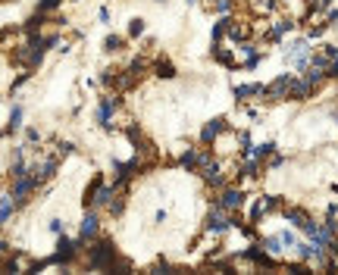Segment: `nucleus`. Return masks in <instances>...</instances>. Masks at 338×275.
I'll return each instance as SVG.
<instances>
[{
    "mask_svg": "<svg viewBox=\"0 0 338 275\" xmlns=\"http://www.w3.org/2000/svg\"><path fill=\"white\" fill-rule=\"evenodd\" d=\"M244 200L241 191H223V197H219V206H225V210H238Z\"/></svg>",
    "mask_w": 338,
    "mask_h": 275,
    "instance_id": "nucleus-4",
    "label": "nucleus"
},
{
    "mask_svg": "<svg viewBox=\"0 0 338 275\" xmlns=\"http://www.w3.org/2000/svg\"><path fill=\"white\" fill-rule=\"evenodd\" d=\"M60 3V0H44V3H41V10H50V6H56Z\"/></svg>",
    "mask_w": 338,
    "mask_h": 275,
    "instance_id": "nucleus-10",
    "label": "nucleus"
},
{
    "mask_svg": "<svg viewBox=\"0 0 338 275\" xmlns=\"http://www.w3.org/2000/svg\"><path fill=\"white\" fill-rule=\"evenodd\" d=\"M94 235H97V216H94V213H88L84 222H82V241H88V238H94Z\"/></svg>",
    "mask_w": 338,
    "mask_h": 275,
    "instance_id": "nucleus-5",
    "label": "nucleus"
},
{
    "mask_svg": "<svg viewBox=\"0 0 338 275\" xmlns=\"http://www.w3.org/2000/svg\"><path fill=\"white\" fill-rule=\"evenodd\" d=\"M110 263H113V244L104 241L97 250H91V266H94V269H104V266H110Z\"/></svg>",
    "mask_w": 338,
    "mask_h": 275,
    "instance_id": "nucleus-1",
    "label": "nucleus"
},
{
    "mask_svg": "<svg viewBox=\"0 0 338 275\" xmlns=\"http://www.w3.org/2000/svg\"><path fill=\"white\" fill-rule=\"evenodd\" d=\"M291 82H294L291 75H282V79H276L263 94H269L273 100H282V97H288V94H291Z\"/></svg>",
    "mask_w": 338,
    "mask_h": 275,
    "instance_id": "nucleus-2",
    "label": "nucleus"
},
{
    "mask_svg": "<svg viewBox=\"0 0 338 275\" xmlns=\"http://www.w3.org/2000/svg\"><path fill=\"white\" fill-rule=\"evenodd\" d=\"M232 225V219H229V210L225 206H219V210H213V216H210V231H225Z\"/></svg>",
    "mask_w": 338,
    "mask_h": 275,
    "instance_id": "nucleus-3",
    "label": "nucleus"
},
{
    "mask_svg": "<svg viewBox=\"0 0 338 275\" xmlns=\"http://www.w3.org/2000/svg\"><path fill=\"white\" fill-rule=\"evenodd\" d=\"M223 128H225V119H213V122H210V125L204 128V132H200V138H204V141L210 144V141H213V138H216L219 132H223Z\"/></svg>",
    "mask_w": 338,
    "mask_h": 275,
    "instance_id": "nucleus-6",
    "label": "nucleus"
},
{
    "mask_svg": "<svg viewBox=\"0 0 338 275\" xmlns=\"http://www.w3.org/2000/svg\"><path fill=\"white\" fill-rule=\"evenodd\" d=\"M216 10L219 13H229L232 10V0H216Z\"/></svg>",
    "mask_w": 338,
    "mask_h": 275,
    "instance_id": "nucleus-9",
    "label": "nucleus"
},
{
    "mask_svg": "<svg viewBox=\"0 0 338 275\" xmlns=\"http://www.w3.org/2000/svg\"><path fill=\"white\" fill-rule=\"evenodd\" d=\"M72 256H75V241H66V238H63V241H60V253H56V260L63 263V260H72Z\"/></svg>",
    "mask_w": 338,
    "mask_h": 275,
    "instance_id": "nucleus-7",
    "label": "nucleus"
},
{
    "mask_svg": "<svg viewBox=\"0 0 338 275\" xmlns=\"http://www.w3.org/2000/svg\"><path fill=\"white\" fill-rule=\"evenodd\" d=\"M10 213H13V203H10V200L3 197V200H0V222H3L6 216H10Z\"/></svg>",
    "mask_w": 338,
    "mask_h": 275,
    "instance_id": "nucleus-8",
    "label": "nucleus"
}]
</instances>
